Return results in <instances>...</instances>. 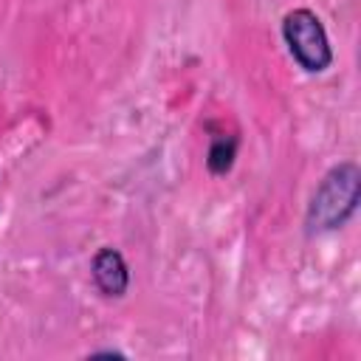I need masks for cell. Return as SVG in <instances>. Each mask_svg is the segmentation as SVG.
<instances>
[{
    "label": "cell",
    "instance_id": "obj_2",
    "mask_svg": "<svg viewBox=\"0 0 361 361\" xmlns=\"http://www.w3.org/2000/svg\"><path fill=\"white\" fill-rule=\"evenodd\" d=\"M282 39L293 56V62L307 73H324L333 65V48L327 31L316 11L310 8H290L282 17Z\"/></svg>",
    "mask_w": 361,
    "mask_h": 361
},
{
    "label": "cell",
    "instance_id": "obj_5",
    "mask_svg": "<svg viewBox=\"0 0 361 361\" xmlns=\"http://www.w3.org/2000/svg\"><path fill=\"white\" fill-rule=\"evenodd\" d=\"M90 358H124V353L121 350H96V353H90Z\"/></svg>",
    "mask_w": 361,
    "mask_h": 361
},
{
    "label": "cell",
    "instance_id": "obj_1",
    "mask_svg": "<svg viewBox=\"0 0 361 361\" xmlns=\"http://www.w3.org/2000/svg\"><path fill=\"white\" fill-rule=\"evenodd\" d=\"M361 200V169L353 161L336 164L316 186L307 212H305V231L327 234L341 228L358 209Z\"/></svg>",
    "mask_w": 361,
    "mask_h": 361
},
{
    "label": "cell",
    "instance_id": "obj_3",
    "mask_svg": "<svg viewBox=\"0 0 361 361\" xmlns=\"http://www.w3.org/2000/svg\"><path fill=\"white\" fill-rule=\"evenodd\" d=\"M90 274H93L96 288L107 299H121L127 293V288H130V268H127V262H124L118 248H110V245L99 248L93 254Z\"/></svg>",
    "mask_w": 361,
    "mask_h": 361
},
{
    "label": "cell",
    "instance_id": "obj_4",
    "mask_svg": "<svg viewBox=\"0 0 361 361\" xmlns=\"http://www.w3.org/2000/svg\"><path fill=\"white\" fill-rule=\"evenodd\" d=\"M237 158V138L234 135H214L206 152V166L212 175H226L231 172Z\"/></svg>",
    "mask_w": 361,
    "mask_h": 361
}]
</instances>
